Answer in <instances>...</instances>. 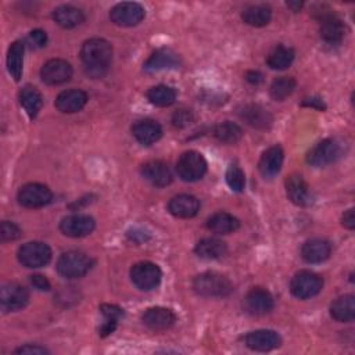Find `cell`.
<instances>
[{
    "mask_svg": "<svg viewBox=\"0 0 355 355\" xmlns=\"http://www.w3.org/2000/svg\"><path fill=\"white\" fill-rule=\"evenodd\" d=\"M80 61L89 76L101 78L111 65L112 46L101 37L89 39L80 47Z\"/></svg>",
    "mask_w": 355,
    "mask_h": 355,
    "instance_id": "1",
    "label": "cell"
},
{
    "mask_svg": "<svg viewBox=\"0 0 355 355\" xmlns=\"http://www.w3.org/2000/svg\"><path fill=\"white\" fill-rule=\"evenodd\" d=\"M194 291L201 297H226L233 291L232 282L222 273L204 272L193 280Z\"/></svg>",
    "mask_w": 355,
    "mask_h": 355,
    "instance_id": "2",
    "label": "cell"
},
{
    "mask_svg": "<svg viewBox=\"0 0 355 355\" xmlns=\"http://www.w3.org/2000/svg\"><path fill=\"white\" fill-rule=\"evenodd\" d=\"M93 266V259L80 251L64 252L57 261V272L65 279H79Z\"/></svg>",
    "mask_w": 355,
    "mask_h": 355,
    "instance_id": "3",
    "label": "cell"
},
{
    "mask_svg": "<svg viewBox=\"0 0 355 355\" xmlns=\"http://www.w3.org/2000/svg\"><path fill=\"white\" fill-rule=\"evenodd\" d=\"M176 172L184 182L200 180L207 172V161L198 151H184L176 161Z\"/></svg>",
    "mask_w": 355,
    "mask_h": 355,
    "instance_id": "4",
    "label": "cell"
},
{
    "mask_svg": "<svg viewBox=\"0 0 355 355\" xmlns=\"http://www.w3.org/2000/svg\"><path fill=\"white\" fill-rule=\"evenodd\" d=\"M343 155V143L337 139H323L315 144L306 155V162L312 166H326L336 162Z\"/></svg>",
    "mask_w": 355,
    "mask_h": 355,
    "instance_id": "5",
    "label": "cell"
},
{
    "mask_svg": "<svg viewBox=\"0 0 355 355\" xmlns=\"http://www.w3.org/2000/svg\"><path fill=\"white\" fill-rule=\"evenodd\" d=\"M17 258L25 268L35 269L47 265L51 259V250L46 243L29 241L18 248Z\"/></svg>",
    "mask_w": 355,
    "mask_h": 355,
    "instance_id": "6",
    "label": "cell"
},
{
    "mask_svg": "<svg viewBox=\"0 0 355 355\" xmlns=\"http://www.w3.org/2000/svg\"><path fill=\"white\" fill-rule=\"evenodd\" d=\"M323 287V279L311 270L297 272L290 282V291L294 297L300 300H306L315 297L320 293Z\"/></svg>",
    "mask_w": 355,
    "mask_h": 355,
    "instance_id": "7",
    "label": "cell"
},
{
    "mask_svg": "<svg viewBox=\"0 0 355 355\" xmlns=\"http://www.w3.org/2000/svg\"><path fill=\"white\" fill-rule=\"evenodd\" d=\"M162 277V272L158 265L148 262V261H141L135 263L130 268V280L132 283L143 291H150L155 288Z\"/></svg>",
    "mask_w": 355,
    "mask_h": 355,
    "instance_id": "8",
    "label": "cell"
},
{
    "mask_svg": "<svg viewBox=\"0 0 355 355\" xmlns=\"http://www.w3.org/2000/svg\"><path fill=\"white\" fill-rule=\"evenodd\" d=\"M53 198L51 190L42 183H26L17 194L18 202L25 208H40L47 205Z\"/></svg>",
    "mask_w": 355,
    "mask_h": 355,
    "instance_id": "9",
    "label": "cell"
},
{
    "mask_svg": "<svg viewBox=\"0 0 355 355\" xmlns=\"http://www.w3.org/2000/svg\"><path fill=\"white\" fill-rule=\"evenodd\" d=\"M28 301L29 293L24 286L15 282H8L1 286L0 304L4 312H17L22 309L28 304Z\"/></svg>",
    "mask_w": 355,
    "mask_h": 355,
    "instance_id": "10",
    "label": "cell"
},
{
    "mask_svg": "<svg viewBox=\"0 0 355 355\" xmlns=\"http://www.w3.org/2000/svg\"><path fill=\"white\" fill-rule=\"evenodd\" d=\"M110 18L118 26H135L143 21L144 8L133 1L118 3L111 8Z\"/></svg>",
    "mask_w": 355,
    "mask_h": 355,
    "instance_id": "11",
    "label": "cell"
},
{
    "mask_svg": "<svg viewBox=\"0 0 355 355\" xmlns=\"http://www.w3.org/2000/svg\"><path fill=\"white\" fill-rule=\"evenodd\" d=\"M72 67L69 62L61 58H53L43 64L40 69V78L46 85H61L71 79Z\"/></svg>",
    "mask_w": 355,
    "mask_h": 355,
    "instance_id": "12",
    "label": "cell"
},
{
    "mask_svg": "<svg viewBox=\"0 0 355 355\" xmlns=\"http://www.w3.org/2000/svg\"><path fill=\"white\" fill-rule=\"evenodd\" d=\"M96 227V222L92 216L83 214L68 215L61 219L60 230L68 237H85L90 234Z\"/></svg>",
    "mask_w": 355,
    "mask_h": 355,
    "instance_id": "13",
    "label": "cell"
},
{
    "mask_svg": "<svg viewBox=\"0 0 355 355\" xmlns=\"http://www.w3.org/2000/svg\"><path fill=\"white\" fill-rule=\"evenodd\" d=\"M273 305L275 301L272 294L262 287L251 288L244 297V308L251 315L269 313L273 309Z\"/></svg>",
    "mask_w": 355,
    "mask_h": 355,
    "instance_id": "14",
    "label": "cell"
},
{
    "mask_svg": "<svg viewBox=\"0 0 355 355\" xmlns=\"http://www.w3.org/2000/svg\"><path fill=\"white\" fill-rule=\"evenodd\" d=\"M286 193L288 200L298 207H308L312 204L311 189L305 179L298 173H293L286 179Z\"/></svg>",
    "mask_w": 355,
    "mask_h": 355,
    "instance_id": "15",
    "label": "cell"
},
{
    "mask_svg": "<svg viewBox=\"0 0 355 355\" xmlns=\"http://www.w3.org/2000/svg\"><path fill=\"white\" fill-rule=\"evenodd\" d=\"M244 341L250 349L261 351V352L272 351L282 344V338H280L279 333H276L275 330H269V329L250 331L245 336Z\"/></svg>",
    "mask_w": 355,
    "mask_h": 355,
    "instance_id": "16",
    "label": "cell"
},
{
    "mask_svg": "<svg viewBox=\"0 0 355 355\" xmlns=\"http://www.w3.org/2000/svg\"><path fill=\"white\" fill-rule=\"evenodd\" d=\"M320 37L326 43H340L345 35V26L343 21L333 12H320Z\"/></svg>",
    "mask_w": 355,
    "mask_h": 355,
    "instance_id": "17",
    "label": "cell"
},
{
    "mask_svg": "<svg viewBox=\"0 0 355 355\" xmlns=\"http://www.w3.org/2000/svg\"><path fill=\"white\" fill-rule=\"evenodd\" d=\"M141 320L148 329L154 331H162L169 329L175 323L176 316L169 308L153 306L144 311Z\"/></svg>",
    "mask_w": 355,
    "mask_h": 355,
    "instance_id": "18",
    "label": "cell"
},
{
    "mask_svg": "<svg viewBox=\"0 0 355 355\" xmlns=\"http://www.w3.org/2000/svg\"><path fill=\"white\" fill-rule=\"evenodd\" d=\"M87 103L86 92L80 89H68L61 92L55 98V108L64 114H73L80 111Z\"/></svg>",
    "mask_w": 355,
    "mask_h": 355,
    "instance_id": "19",
    "label": "cell"
},
{
    "mask_svg": "<svg viewBox=\"0 0 355 355\" xmlns=\"http://www.w3.org/2000/svg\"><path fill=\"white\" fill-rule=\"evenodd\" d=\"M141 176L155 187H165L172 182V173L162 161L153 159L141 166Z\"/></svg>",
    "mask_w": 355,
    "mask_h": 355,
    "instance_id": "20",
    "label": "cell"
},
{
    "mask_svg": "<svg viewBox=\"0 0 355 355\" xmlns=\"http://www.w3.org/2000/svg\"><path fill=\"white\" fill-rule=\"evenodd\" d=\"M200 209V201L191 194H178L168 202V211L176 218H193Z\"/></svg>",
    "mask_w": 355,
    "mask_h": 355,
    "instance_id": "21",
    "label": "cell"
},
{
    "mask_svg": "<svg viewBox=\"0 0 355 355\" xmlns=\"http://www.w3.org/2000/svg\"><path fill=\"white\" fill-rule=\"evenodd\" d=\"M331 254V245L324 239L306 240L301 247V257L308 263L324 262Z\"/></svg>",
    "mask_w": 355,
    "mask_h": 355,
    "instance_id": "22",
    "label": "cell"
},
{
    "mask_svg": "<svg viewBox=\"0 0 355 355\" xmlns=\"http://www.w3.org/2000/svg\"><path fill=\"white\" fill-rule=\"evenodd\" d=\"M133 137L143 146H151L162 136L161 125L154 119H140L132 126Z\"/></svg>",
    "mask_w": 355,
    "mask_h": 355,
    "instance_id": "23",
    "label": "cell"
},
{
    "mask_svg": "<svg viewBox=\"0 0 355 355\" xmlns=\"http://www.w3.org/2000/svg\"><path fill=\"white\" fill-rule=\"evenodd\" d=\"M180 64L179 55L171 49L155 50L144 62V69L148 72L176 68Z\"/></svg>",
    "mask_w": 355,
    "mask_h": 355,
    "instance_id": "24",
    "label": "cell"
},
{
    "mask_svg": "<svg viewBox=\"0 0 355 355\" xmlns=\"http://www.w3.org/2000/svg\"><path fill=\"white\" fill-rule=\"evenodd\" d=\"M283 164V150L280 146H272L259 158L258 169L263 178H273L279 173Z\"/></svg>",
    "mask_w": 355,
    "mask_h": 355,
    "instance_id": "25",
    "label": "cell"
},
{
    "mask_svg": "<svg viewBox=\"0 0 355 355\" xmlns=\"http://www.w3.org/2000/svg\"><path fill=\"white\" fill-rule=\"evenodd\" d=\"M53 19L61 28L71 29L80 25L85 21V15L78 7L64 4L53 10Z\"/></svg>",
    "mask_w": 355,
    "mask_h": 355,
    "instance_id": "26",
    "label": "cell"
},
{
    "mask_svg": "<svg viewBox=\"0 0 355 355\" xmlns=\"http://www.w3.org/2000/svg\"><path fill=\"white\" fill-rule=\"evenodd\" d=\"M330 315L337 322H352L355 318V298L352 294H345L336 298L330 305Z\"/></svg>",
    "mask_w": 355,
    "mask_h": 355,
    "instance_id": "27",
    "label": "cell"
},
{
    "mask_svg": "<svg viewBox=\"0 0 355 355\" xmlns=\"http://www.w3.org/2000/svg\"><path fill=\"white\" fill-rule=\"evenodd\" d=\"M240 222L229 212H215L207 220V227L216 234H229L239 229Z\"/></svg>",
    "mask_w": 355,
    "mask_h": 355,
    "instance_id": "28",
    "label": "cell"
},
{
    "mask_svg": "<svg viewBox=\"0 0 355 355\" xmlns=\"http://www.w3.org/2000/svg\"><path fill=\"white\" fill-rule=\"evenodd\" d=\"M226 243L216 237L201 239L194 248V252L202 259H218L226 254Z\"/></svg>",
    "mask_w": 355,
    "mask_h": 355,
    "instance_id": "29",
    "label": "cell"
},
{
    "mask_svg": "<svg viewBox=\"0 0 355 355\" xmlns=\"http://www.w3.org/2000/svg\"><path fill=\"white\" fill-rule=\"evenodd\" d=\"M240 116L254 128H268L272 123V115L261 105L247 104L239 112Z\"/></svg>",
    "mask_w": 355,
    "mask_h": 355,
    "instance_id": "30",
    "label": "cell"
},
{
    "mask_svg": "<svg viewBox=\"0 0 355 355\" xmlns=\"http://www.w3.org/2000/svg\"><path fill=\"white\" fill-rule=\"evenodd\" d=\"M241 18L247 25L257 28L265 26L272 18V10L266 4H252L244 8V11L241 12Z\"/></svg>",
    "mask_w": 355,
    "mask_h": 355,
    "instance_id": "31",
    "label": "cell"
},
{
    "mask_svg": "<svg viewBox=\"0 0 355 355\" xmlns=\"http://www.w3.org/2000/svg\"><path fill=\"white\" fill-rule=\"evenodd\" d=\"M18 98H19V104L24 107L26 114L31 118H35L37 115V112L40 111L42 104H43V98H42L40 92L36 87H33L31 85H26L19 90Z\"/></svg>",
    "mask_w": 355,
    "mask_h": 355,
    "instance_id": "32",
    "label": "cell"
},
{
    "mask_svg": "<svg viewBox=\"0 0 355 355\" xmlns=\"http://www.w3.org/2000/svg\"><path fill=\"white\" fill-rule=\"evenodd\" d=\"M24 50H25L24 43L17 40L11 43L7 51V69H8V73L12 76V79L17 82L21 79V75H22Z\"/></svg>",
    "mask_w": 355,
    "mask_h": 355,
    "instance_id": "33",
    "label": "cell"
},
{
    "mask_svg": "<svg viewBox=\"0 0 355 355\" xmlns=\"http://www.w3.org/2000/svg\"><path fill=\"white\" fill-rule=\"evenodd\" d=\"M293 60H294V50L283 44H279L270 51L266 62L272 69H286L291 65Z\"/></svg>",
    "mask_w": 355,
    "mask_h": 355,
    "instance_id": "34",
    "label": "cell"
},
{
    "mask_svg": "<svg viewBox=\"0 0 355 355\" xmlns=\"http://www.w3.org/2000/svg\"><path fill=\"white\" fill-rule=\"evenodd\" d=\"M147 98L153 105L168 107L175 103L176 92L166 85H157L147 92Z\"/></svg>",
    "mask_w": 355,
    "mask_h": 355,
    "instance_id": "35",
    "label": "cell"
},
{
    "mask_svg": "<svg viewBox=\"0 0 355 355\" xmlns=\"http://www.w3.org/2000/svg\"><path fill=\"white\" fill-rule=\"evenodd\" d=\"M214 135L219 141L226 143V144H233V143H237L241 139L243 129L237 123L226 121V122H222V123L216 125V128L214 130Z\"/></svg>",
    "mask_w": 355,
    "mask_h": 355,
    "instance_id": "36",
    "label": "cell"
},
{
    "mask_svg": "<svg viewBox=\"0 0 355 355\" xmlns=\"http://www.w3.org/2000/svg\"><path fill=\"white\" fill-rule=\"evenodd\" d=\"M294 89H295V80L293 78L279 76L272 82V85L269 87V93L273 100L283 101L294 92Z\"/></svg>",
    "mask_w": 355,
    "mask_h": 355,
    "instance_id": "37",
    "label": "cell"
},
{
    "mask_svg": "<svg viewBox=\"0 0 355 355\" xmlns=\"http://www.w3.org/2000/svg\"><path fill=\"white\" fill-rule=\"evenodd\" d=\"M226 183L233 191H243L245 186L244 172L237 165H230L226 171Z\"/></svg>",
    "mask_w": 355,
    "mask_h": 355,
    "instance_id": "38",
    "label": "cell"
},
{
    "mask_svg": "<svg viewBox=\"0 0 355 355\" xmlns=\"http://www.w3.org/2000/svg\"><path fill=\"white\" fill-rule=\"evenodd\" d=\"M21 236V229L14 223L8 220H3L0 226V237L1 241H12L17 240Z\"/></svg>",
    "mask_w": 355,
    "mask_h": 355,
    "instance_id": "39",
    "label": "cell"
},
{
    "mask_svg": "<svg viewBox=\"0 0 355 355\" xmlns=\"http://www.w3.org/2000/svg\"><path fill=\"white\" fill-rule=\"evenodd\" d=\"M100 312L104 316V319L119 320L123 316V311L118 305H114V304H101Z\"/></svg>",
    "mask_w": 355,
    "mask_h": 355,
    "instance_id": "40",
    "label": "cell"
},
{
    "mask_svg": "<svg viewBox=\"0 0 355 355\" xmlns=\"http://www.w3.org/2000/svg\"><path fill=\"white\" fill-rule=\"evenodd\" d=\"M191 119H193V115L189 110H179L173 114L172 122L178 128H183V126H187L191 122Z\"/></svg>",
    "mask_w": 355,
    "mask_h": 355,
    "instance_id": "41",
    "label": "cell"
},
{
    "mask_svg": "<svg viewBox=\"0 0 355 355\" xmlns=\"http://www.w3.org/2000/svg\"><path fill=\"white\" fill-rule=\"evenodd\" d=\"M47 42V35L44 31L42 29H33L29 33V43L33 47H43Z\"/></svg>",
    "mask_w": 355,
    "mask_h": 355,
    "instance_id": "42",
    "label": "cell"
},
{
    "mask_svg": "<svg viewBox=\"0 0 355 355\" xmlns=\"http://www.w3.org/2000/svg\"><path fill=\"white\" fill-rule=\"evenodd\" d=\"M29 280H31V284L33 286V288H36V290H39V291H49V290L51 288L50 282H49L47 277L43 276V275H39V273L32 275Z\"/></svg>",
    "mask_w": 355,
    "mask_h": 355,
    "instance_id": "43",
    "label": "cell"
},
{
    "mask_svg": "<svg viewBox=\"0 0 355 355\" xmlns=\"http://www.w3.org/2000/svg\"><path fill=\"white\" fill-rule=\"evenodd\" d=\"M15 354H29V355H43V354H49V351L44 348V347H40V345H32V344H26V345H22L19 348H17L14 351Z\"/></svg>",
    "mask_w": 355,
    "mask_h": 355,
    "instance_id": "44",
    "label": "cell"
},
{
    "mask_svg": "<svg viewBox=\"0 0 355 355\" xmlns=\"http://www.w3.org/2000/svg\"><path fill=\"white\" fill-rule=\"evenodd\" d=\"M341 223L344 227L352 230L355 227V216H354V208L347 209L341 216Z\"/></svg>",
    "mask_w": 355,
    "mask_h": 355,
    "instance_id": "45",
    "label": "cell"
},
{
    "mask_svg": "<svg viewBox=\"0 0 355 355\" xmlns=\"http://www.w3.org/2000/svg\"><path fill=\"white\" fill-rule=\"evenodd\" d=\"M302 105L313 107V108H316V110H320V111H323V110L326 108V105L323 104V101H322L320 98H318V97H311V98H305V100L302 101Z\"/></svg>",
    "mask_w": 355,
    "mask_h": 355,
    "instance_id": "46",
    "label": "cell"
},
{
    "mask_svg": "<svg viewBox=\"0 0 355 355\" xmlns=\"http://www.w3.org/2000/svg\"><path fill=\"white\" fill-rule=\"evenodd\" d=\"M245 79H247V82H250L252 85H258L262 80V73L258 71H248L245 73Z\"/></svg>",
    "mask_w": 355,
    "mask_h": 355,
    "instance_id": "47",
    "label": "cell"
},
{
    "mask_svg": "<svg viewBox=\"0 0 355 355\" xmlns=\"http://www.w3.org/2000/svg\"><path fill=\"white\" fill-rule=\"evenodd\" d=\"M287 6L290 7V8H293L294 11H298L300 8H301V6H302V3L301 1H295V3H293V1H290V3H287Z\"/></svg>",
    "mask_w": 355,
    "mask_h": 355,
    "instance_id": "48",
    "label": "cell"
}]
</instances>
